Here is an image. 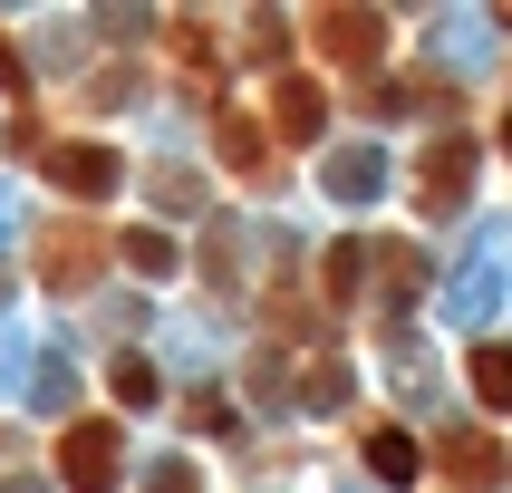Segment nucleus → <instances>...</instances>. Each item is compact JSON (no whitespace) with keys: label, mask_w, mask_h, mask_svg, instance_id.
<instances>
[{"label":"nucleus","mask_w":512,"mask_h":493,"mask_svg":"<svg viewBox=\"0 0 512 493\" xmlns=\"http://www.w3.org/2000/svg\"><path fill=\"white\" fill-rule=\"evenodd\" d=\"M107 252H116V242L97 223H58V232H39V281H49V290H87L97 271H107Z\"/></svg>","instance_id":"f257e3e1"},{"label":"nucleus","mask_w":512,"mask_h":493,"mask_svg":"<svg viewBox=\"0 0 512 493\" xmlns=\"http://www.w3.org/2000/svg\"><path fill=\"white\" fill-rule=\"evenodd\" d=\"M58 484L68 493H116V426L107 416H78L58 435Z\"/></svg>","instance_id":"f03ea898"},{"label":"nucleus","mask_w":512,"mask_h":493,"mask_svg":"<svg viewBox=\"0 0 512 493\" xmlns=\"http://www.w3.org/2000/svg\"><path fill=\"white\" fill-rule=\"evenodd\" d=\"M310 39L329 68H377L387 58V20L377 10H310Z\"/></svg>","instance_id":"7ed1b4c3"},{"label":"nucleus","mask_w":512,"mask_h":493,"mask_svg":"<svg viewBox=\"0 0 512 493\" xmlns=\"http://www.w3.org/2000/svg\"><path fill=\"white\" fill-rule=\"evenodd\" d=\"M261 126H271V145H319L329 136V97H319L310 78H281L271 107H261Z\"/></svg>","instance_id":"20e7f679"},{"label":"nucleus","mask_w":512,"mask_h":493,"mask_svg":"<svg viewBox=\"0 0 512 493\" xmlns=\"http://www.w3.org/2000/svg\"><path fill=\"white\" fill-rule=\"evenodd\" d=\"M464 194H474V136L426 145V165H416V203H426V213H455Z\"/></svg>","instance_id":"39448f33"},{"label":"nucleus","mask_w":512,"mask_h":493,"mask_svg":"<svg viewBox=\"0 0 512 493\" xmlns=\"http://www.w3.org/2000/svg\"><path fill=\"white\" fill-rule=\"evenodd\" d=\"M39 174H49L58 194H116V145H49V155H39Z\"/></svg>","instance_id":"423d86ee"},{"label":"nucleus","mask_w":512,"mask_h":493,"mask_svg":"<svg viewBox=\"0 0 512 493\" xmlns=\"http://www.w3.org/2000/svg\"><path fill=\"white\" fill-rule=\"evenodd\" d=\"M435 464L455 474V484H503L512 474V455H503V435H484V426H464V435H445L435 445Z\"/></svg>","instance_id":"0eeeda50"},{"label":"nucleus","mask_w":512,"mask_h":493,"mask_svg":"<svg viewBox=\"0 0 512 493\" xmlns=\"http://www.w3.org/2000/svg\"><path fill=\"white\" fill-rule=\"evenodd\" d=\"M213 155H223L232 174L271 165V126H261V107H223V116H213Z\"/></svg>","instance_id":"6e6552de"},{"label":"nucleus","mask_w":512,"mask_h":493,"mask_svg":"<svg viewBox=\"0 0 512 493\" xmlns=\"http://www.w3.org/2000/svg\"><path fill=\"white\" fill-rule=\"evenodd\" d=\"M416 464H426V445L406 426H368V474L377 484H416Z\"/></svg>","instance_id":"1a4fd4ad"},{"label":"nucleus","mask_w":512,"mask_h":493,"mask_svg":"<svg viewBox=\"0 0 512 493\" xmlns=\"http://www.w3.org/2000/svg\"><path fill=\"white\" fill-rule=\"evenodd\" d=\"M474 397H484V406H512V339H484V348H474Z\"/></svg>","instance_id":"9d476101"},{"label":"nucleus","mask_w":512,"mask_h":493,"mask_svg":"<svg viewBox=\"0 0 512 493\" xmlns=\"http://www.w3.org/2000/svg\"><path fill=\"white\" fill-rule=\"evenodd\" d=\"M116 252L136 261V271H174V242H165V232H126V242H116Z\"/></svg>","instance_id":"9b49d317"},{"label":"nucleus","mask_w":512,"mask_h":493,"mask_svg":"<svg viewBox=\"0 0 512 493\" xmlns=\"http://www.w3.org/2000/svg\"><path fill=\"white\" fill-rule=\"evenodd\" d=\"M107 387H116L126 406H145V397H155V368H145V358H116V368H107Z\"/></svg>","instance_id":"f8f14e48"},{"label":"nucleus","mask_w":512,"mask_h":493,"mask_svg":"<svg viewBox=\"0 0 512 493\" xmlns=\"http://www.w3.org/2000/svg\"><path fill=\"white\" fill-rule=\"evenodd\" d=\"M0 87H20V49L10 39H0Z\"/></svg>","instance_id":"ddd939ff"},{"label":"nucleus","mask_w":512,"mask_h":493,"mask_svg":"<svg viewBox=\"0 0 512 493\" xmlns=\"http://www.w3.org/2000/svg\"><path fill=\"white\" fill-rule=\"evenodd\" d=\"M503 145H512V116H503Z\"/></svg>","instance_id":"4468645a"},{"label":"nucleus","mask_w":512,"mask_h":493,"mask_svg":"<svg viewBox=\"0 0 512 493\" xmlns=\"http://www.w3.org/2000/svg\"><path fill=\"white\" fill-rule=\"evenodd\" d=\"M503 29H512V10H503Z\"/></svg>","instance_id":"2eb2a0df"}]
</instances>
